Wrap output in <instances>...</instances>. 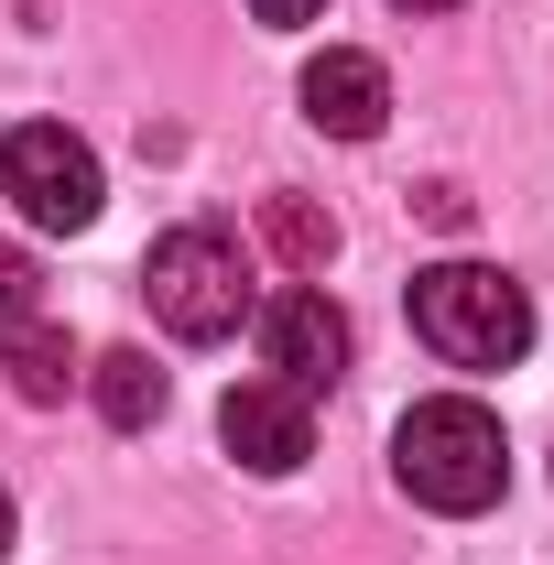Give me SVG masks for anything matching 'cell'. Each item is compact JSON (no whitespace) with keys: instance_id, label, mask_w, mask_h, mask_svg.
Here are the masks:
<instances>
[{"instance_id":"6da1fadb","label":"cell","mask_w":554,"mask_h":565,"mask_svg":"<svg viewBox=\"0 0 554 565\" xmlns=\"http://www.w3.org/2000/svg\"><path fill=\"white\" fill-rule=\"evenodd\" d=\"M392 479L424 500V511H446V522H468L489 500L511 490V446H500V414L468 403V392H435L414 414L392 424Z\"/></svg>"},{"instance_id":"7a4b0ae2","label":"cell","mask_w":554,"mask_h":565,"mask_svg":"<svg viewBox=\"0 0 554 565\" xmlns=\"http://www.w3.org/2000/svg\"><path fill=\"white\" fill-rule=\"evenodd\" d=\"M414 338L446 370H511L533 349V294L489 262H424L414 273Z\"/></svg>"},{"instance_id":"3957f363","label":"cell","mask_w":554,"mask_h":565,"mask_svg":"<svg viewBox=\"0 0 554 565\" xmlns=\"http://www.w3.org/2000/svg\"><path fill=\"white\" fill-rule=\"evenodd\" d=\"M141 294H152V316L185 338V349H207L228 338L239 316H251V250L228 239V228H163L152 239V262H141Z\"/></svg>"},{"instance_id":"277c9868","label":"cell","mask_w":554,"mask_h":565,"mask_svg":"<svg viewBox=\"0 0 554 565\" xmlns=\"http://www.w3.org/2000/svg\"><path fill=\"white\" fill-rule=\"evenodd\" d=\"M0 185H11V207L33 217V228H87L98 217V152L66 131V120H22V131L0 141Z\"/></svg>"},{"instance_id":"5b68a950","label":"cell","mask_w":554,"mask_h":565,"mask_svg":"<svg viewBox=\"0 0 554 565\" xmlns=\"http://www.w3.org/2000/svg\"><path fill=\"white\" fill-rule=\"evenodd\" d=\"M217 446H228L251 479H294V468L316 457V403L262 370V381H239V392L217 403Z\"/></svg>"},{"instance_id":"8992f818","label":"cell","mask_w":554,"mask_h":565,"mask_svg":"<svg viewBox=\"0 0 554 565\" xmlns=\"http://www.w3.org/2000/svg\"><path fill=\"white\" fill-rule=\"evenodd\" d=\"M262 370H273V381H294L305 403L348 370V316L316 294V282H294V294H273V305H262Z\"/></svg>"},{"instance_id":"52a82bcc","label":"cell","mask_w":554,"mask_h":565,"mask_svg":"<svg viewBox=\"0 0 554 565\" xmlns=\"http://www.w3.org/2000/svg\"><path fill=\"white\" fill-rule=\"evenodd\" d=\"M305 120L338 141H370L381 120H392V76H381V55H359V44H327L316 66H305Z\"/></svg>"},{"instance_id":"ba28073f","label":"cell","mask_w":554,"mask_h":565,"mask_svg":"<svg viewBox=\"0 0 554 565\" xmlns=\"http://www.w3.org/2000/svg\"><path fill=\"white\" fill-rule=\"evenodd\" d=\"M87 392H98V414L120 424V435L163 424V370H152V349H98L87 359Z\"/></svg>"},{"instance_id":"9c48e42d","label":"cell","mask_w":554,"mask_h":565,"mask_svg":"<svg viewBox=\"0 0 554 565\" xmlns=\"http://www.w3.org/2000/svg\"><path fill=\"white\" fill-rule=\"evenodd\" d=\"M0 370H11V392H22V403H66L76 381H87V370H76V349L44 327V316H22V327L0 338Z\"/></svg>"},{"instance_id":"30bf717a","label":"cell","mask_w":554,"mask_h":565,"mask_svg":"<svg viewBox=\"0 0 554 565\" xmlns=\"http://www.w3.org/2000/svg\"><path fill=\"white\" fill-rule=\"evenodd\" d=\"M262 239H273L294 273H327V250H338V217L305 207V196H262Z\"/></svg>"},{"instance_id":"8fae6325","label":"cell","mask_w":554,"mask_h":565,"mask_svg":"<svg viewBox=\"0 0 554 565\" xmlns=\"http://www.w3.org/2000/svg\"><path fill=\"white\" fill-rule=\"evenodd\" d=\"M33 305H44V273H33V262H22V250H0V316H11V327H22V316H33Z\"/></svg>"},{"instance_id":"7c38bea8","label":"cell","mask_w":554,"mask_h":565,"mask_svg":"<svg viewBox=\"0 0 554 565\" xmlns=\"http://www.w3.org/2000/svg\"><path fill=\"white\" fill-rule=\"evenodd\" d=\"M414 207H424V217H435V228H468V196H457V185H424Z\"/></svg>"},{"instance_id":"4fadbf2b","label":"cell","mask_w":554,"mask_h":565,"mask_svg":"<svg viewBox=\"0 0 554 565\" xmlns=\"http://www.w3.org/2000/svg\"><path fill=\"white\" fill-rule=\"evenodd\" d=\"M251 11H262V22H283V33H294V22H316L327 0H251Z\"/></svg>"},{"instance_id":"5bb4252c","label":"cell","mask_w":554,"mask_h":565,"mask_svg":"<svg viewBox=\"0 0 554 565\" xmlns=\"http://www.w3.org/2000/svg\"><path fill=\"white\" fill-rule=\"evenodd\" d=\"M0 555H11V490H0Z\"/></svg>"},{"instance_id":"9a60e30c","label":"cell","mask_w":554,"mask_h":565,"mask_svg":"<svg viewBox=\"0 0 554 565\" xmlns=\"http://www.w3.org/2000/svg\"><path fill=\"white\" fill-rule=\"evenodd\" d=\"M403 11H457V0H403Z\"/></svg>"}]
</instances>
